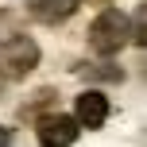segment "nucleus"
<instances>
[{
  "instance_id": "2",
  "label": "nucleus",
  "mask_w": 147,
  "mask_h": 147,
  "mask_svg": "<svg viewBox=\"0 0 147 147\" xmlns=\"http://www.w3.org/2000/svg\"><path fill=\"white\" fill-rule=\"evenodd\" d=\"M39 66V47L31 43L27 35H4L0 39V74H4L8 81H20L27 78L31 70Z\"/></svg>"
},
{
  "instance_id": "10",
  "label": "nucleus",
  "mask_w": 147,
  "mask_h": 147,
  "mask_svg": "<svg viewBox=\"0 0 147 147\" xmlns=\"http://www.w3.org/2000/svg\"><path fill=\"white\" fill-rule=\"evenodd\" d=\"M97 4H105V0H97Z\"/></svg>"
},
{
  "instance_id": "7",
  "label": "nucleus",
  "mask_w": 147,
  "mask_h": 147,
  "mask_svg": "<svg viewBox=\"0 0 147 147\" xmlns=\"http://www.w3.org/2000/svg\"><path fill=\"white\" fill-rule=\"evenodd\" d=\"M85 78H105V81H120L124 74H120V66H78Z\"/></svg>"
},
{
  "instance_id": "3",
  "label": "nucleus",
  "mask_w": 147,
  "mask_h": 147,
  "mask_svg": "<svg viewBox=\"0 0 147 147\" xmlns=\"http://www.w3.org/2000/svg\"><path fill=\"white\" fill-rule=\"evenodd\" d=\"M78 116H66V112H47V116H39L35 124V136L43 147H70L78 140Z\"/></svg>"
},
{
  "instance_id": "5",
  "label": "nucleus",
  "mask_w": 147,
  "mask_h": 147,
  "mask_svg": "<svg viewBox=\"0 0 147 147\" xmlns=\"http://www.w3.org/2000/svg\"><path fill=\"white\" fill-rule=\"evenodd\" d=\"M78 4L81 0H27V12L43 23H62L66 16L78 12Z\"/></svg>"
},
{
  "instance_id": "8",
  "label": "nucleus",
  "mask_w": 147,
  "mask_h": 147,
  "mask_svg": "<svg viewBox=\"0 0 147 147\" xmlns=\"http://www.w3.org/2000/svg\"><path fill=\"white\" fill-rule=\"evenodd\" d=\"M12 143V136H8V128H0V147H8Z\"/></svg>"
},
{
  "instance_id": "9",
  "label": "nucleus",
  "mask_w": 147,
  "mask_h": 147,
  "mask_svg": "<svg viewBox=\"0 0 147 147\" xmlns=\"http://www.w3.org/2000/svg\"><path fill=\"white\" fill-rule=\"evenodd\" d=\"M4 81H8V78H4V74H0V93H4Z\"/></svg>"
},
{
  "instance_id": "1",
  "label": "nucleus",
  "mask_w": 147,
  "mask_h": 147,
  "mask_svg": "<svg viewBox=\"0 0 147 147\" xmlns=\"http://www.w3.org/2000/svg\"><path fill=\"white\" fill-rule=\"evenodd\" d=\"M128 39H132V20L124 12H116V8H105L89 23V47H93L97 58H112Z\"/></svg>"
},
{
  "instance_id": "4",
  "label": "nucleus",
  "mask_w": 147,
  "mask_h": 147,
  "mask_svg": "<svg viewBox=\"0 0 147 147\" xmlns=\"http://www.w3.org/2000/svg\"><path fill=\"white\" fill-rule=\"evenodd\" d=\"M74 116H78V124H85V128H101L105 116H109V97L97 93V89H85V93L74 101Z\"/></svg>"
},
{
  "instance_id": "6",
  "label": "nucleus",
  "mask_w": 147,
  "mask_h": 147,
  "mask_svg": "<svg viewBox=\"0 0 147 147\" xmlns=\"http://www.w3.org/2000/svg\"><path fill=\"white\" fill-rule=\"evenodd\" d=\"M132 39L147 51V0L136 8V16H132Z\"/></svg>"
}]
</instances>
